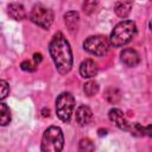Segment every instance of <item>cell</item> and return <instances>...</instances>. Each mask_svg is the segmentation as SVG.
Wrapping results in <instances>:
<instances>
[{"instance_id": "ac0fdd59", "label": "cell", "mask_w": 152, "mask_h": 152, "mask_svg": "<svg viewBox=\"0 0 152 152\" xmlns=\"http://www.w3.org/2000/svg\"><path fill=\"white\" fill-rule=\"evenodd\" d=\"M94 150H95V146L90 139L83 138L80 140V144H78V151L80 152H94Z\"/></svg>"}, {"instance_id": "7c38bea8", "label": "cell", "mask_w": 152, "mask_h": 152, "mask_svg": "<svg viewBox=\"0 0 152 152\" xmlns=\"http://www.w3.org/2000/svg\"><path fill=\"white\" fill-rule=\"evenodd\" d=\"M8 10V14L12 19L14 20H23L26 17V12H25V7L21 4L18 2H12L8 5L7 7Z\"/></svg>"}, {"instance_id": "2e32d148", "label": "cell", "mask_w": 152, "mask_h": 152, "mask_svg": "<svg viewBox=\"0 0 152 152\" xmlns=\"http://www.w3.org/2000/svg\"><path fill=\"white\" fill-rule=\"evenodd\" d=\"M10 121H11V112H10V108L6 106V103L1 102L0 103V122H1V126L8 125Z\"/></svg>"}, {"instance_id": "277c9868", "label": "cell", "mask_w": 152, "mask_h": 152, "mask_svg": "<svg viewBox=\"0 0 152 152\" xmlns=\"http://www.w3.org/2000/svg\"><path fill=\"white\" fill-rule=\"evenodd\" d=\"M28 18L32 23L38 25L44 30H49L53 23V12L52 10L38 4L34 5L28 14Z\"/></svg>"}, {"instance_id": "7402d4cb", "label": "cell", "mask_w": 152, "mask_h": 152, "mask_svg": "<svg viewBox=\"0 0 152 152\" xmlns=\"http://www.w3.org/2000/svg\"><path fill=\"white\" fill-rule=\"evenodd\" d=\"M42 59H43V56H42V53H34L33 55V63L36 64V65H38L40 62H42Z\"/></svg>"}, {"instance_id": "cb8c5ba5", "label": "cell", "mask_w": 152, "mask_h": 152, "mask_svg": "<svg viewBox=\"0 0 152 152\" xmlns=\"http://www.w3.org/2000/svg\"><path fill=\"white\" fill-rule=\"evenodd\" d=\"M148 27H150V30H151V31H152V20H151V21H150V24H148Z\"/></svg>"}, {"instance_id": "ffe728a7", "label": "cell", "mask_w": 152, "mask_h": 152, "mask_svg": "<svg viewBox=\"0 0 152 152\" xmlns=\"http://www.w3.org/2000/svg\"><path fill=\"white\" fill-rule=\"evenodd\" d=\"M20 68L25 71H34L36 70V64L32 63L31 61H24V62H21Z\"/></svg>"}, {"instance_id": "8992f818", "label": "cell", "mask_w": 152, "mask_h": 152, "mask_svg": "<svg viewBox=\"0 0 152 152\" xmlns=\"http://www.w3.org/2000/svg\"><path fill=\"white\" fill-rule=\"evenodd\" d=\"M109 39L102 34H95L88 37L83 42V48L86 51H88L91 55L95 56H104L109 50Z\"/></svg>"}, {"instance_id": "30bf717a", "label": "cell", "mask_w": 152, "mask_h": 152, "mask_svg": "<svg viewBox=\"0 0 152 152\" xmlns=\"http://www.w3.org/2000/svg\"><path fill=\"white\" fill-rule=\"evenodd\" d=\"M93 119V112L91 109L86 106V104H81L77 107L76 109V121L80 126H87Z\"/></svg>"}, {"instance_id": "5bb4252c", "label": "cell", "mask_w": 152, "mask_h": 152, "mask_svg": "<svg viewBox=\"0 0 152 152\" xmlns=\"http://www.w3.org/2000/svg\"><path fill=\"white\" fill-rule=\"evenodd\" d=\"M131 133L134 137H151L152 138V125L141 126L140 124H133L131 126Z\"/></svg>"}, {"instance_id": "ba28073f", "label": "cell", "mask_w": 152, "mask_h": 152, "mask_svg": "<svg viewBox=\"0 0 152 152\" xmlns=\"http://www.w3.org/2000/svg\"><path fill=\"white\" fill-rule=\"evenodd\" d=\"M120 59L126 66H135L140 62L139 53L133 49H125L120 53Z\"/></svg>"}, {"instance_id": "5b68a950", "label": "cell", "mask_w": 152, "mask_h": 152, "mask_svg": "<svg viewBox=\"0 0 152 152\" xmlns=\"http://www.w3.org/2000/svg\"><path fill=\"white\" fill-rule=\"evenodd\" d=\"M75 107V99L71 93L64 91L56 100V114L63 122H69Z\"/></svg>"}, {"instance_id": "44dd1931", "label": "cell", "mask_w": 152, "mask_h": 152, "mask_svg": "<svg viewBox=\"0 0 152 152\" xmlns=\"http://www.w3.org/2000/svg\"><path fill=\"white\" fill-rule=\"evenodd\" d=\"M96 4H97V2H95V1H87V2L83 5V11L87 12V13H90V12L95 8Z\"/></svg>"}, {"instance_id": "9a60e30c", "label": "cell", "mask_w": 152, "mask_h": 152, "mask_svg": "<svg viewBox=\"0 0 152 152\" xmlns=\"http://www.w3.org/2000/svg\"><path fill=\"white\" fill-rule=\"evenodd\" d=\"M104 97L110 103H118L121 99V93L119 91V89H116L114 87H110L104 91Z\"/></svg>"}, {"instance_id": "603a6c76", "label": "cell", "mask_w": 152, "mask_h": 152, "mask_svg": "<svg viewBox=\"0 0 152 152\" xmlns=\"http://www.w3.org/2000/svg\"><path fill=\"white\" fill-rule=\"evenodd\" d=\"M107 132H108L107 129L100 128V129H99V135H100V137H103V135H106V134H107Z\"/></svg>"}, {"instance_id": "6da1fadb", "label": "cell", "mask_w": 152, "mask_h": 152, "mask_svg": "<svg viewBox=\"0 0 152 152\" xmlns=\"http://www.w3.org/2000/svg\"><path fill=\"white\" fill-rule=\"evenodd\" d=\"M49 51L57 71L61 75L68 74L72 68V52L63 33L57 32L53 36L49 45Z\"/></svg>"}, {"instance_id": "4fadbf2b", "label": "cell", "mask_w": 152, "mask_h": 152, "mask_svg": "<svg viewBox=\"0 0 152 152\" xmlns=\"http://www.w3.org/2000/svg\"><path fill=\"white\" fill-rule=\"evenodd\" d=\"M133 2L132 1H118L114 5V11L120 18H127L131 13Z\"/></svg>"}, {"instance_id": "d6986e66", "label": "cell", "mask_w": 152, "mask_h": 152, "mask_svg": "<svg viewBox=\"0 0 152 152\" xmlns=\"http://www.w3.org/2000/svg\"><path fill=\"white\" fill-rule=\"evenodd\" d=\"M10 94V86L5 80L0 81V99L4 100L7 97V95Z\"/></svg>"}, {"instance_id": "3957f363", "label": "cell", "mask_w": 152, "mask_h": 152, "mask_svg": "<svg viewBox=\"0 0 152 152\" xmlns=\"http://www.w3.org/2000/svg\"><path fill=\"white\" fill-rule=\"evenodd\" d=\"M64 147V135L59 127L50 126L45 129L42 142L40 152H62Z\"/></svg>"}, {"instance_id": "7a4b0ae2", "label": "cell", "mask_w": 152, "mask_h": 152, "mask_svg": "<svg viewBox=\"0 0 152 152\" xmlns=\"http://www.w3.org/2000/svg\"><path fill=\"white\" fill-rule=\"evenodd\" d=\"M137 33V25L132 20H122L115 25L113 28L110 37H109V43L114 48H121L129 43L132 38Z\"/></svg>"}, {"instance_id": "9c48e42d", "label": "cell", "mask_w": 152, "mask_h": 152, "mask_svg": "<svg viewBox=\"0 0 152 152\" xmlns=\"http://www.w3.org/2000/svg\"><path fill=\"white\" fill-rule=\"evenodd\" d=\"M97 71H99L97 64L93 59H86L80 65V75L83 78H91L96 76Z\"/></svg>"}, {"instance_id": "e0dca14e", "label": "cell", "mask_w": 152, "mask_h": 152, "mask_svg": "<svg viewBox=\"0 0 152 152\" xmlns=\"http://www.w3.org/2000/svg\"><path fill=\"white\" fill-rule=\"evenodd\" d=\"M83 91L87 96H94L99 93V84L95 81H88L83 84Z\"/></svg>"}, {"instance_id": "52a82bcc", "label": "cell", "mask_w": 152, "mask_h": 152, "mask_svg": "<svg viewBox=\"0 0 152 152\" xmlns=\"http://www.w3.org/2000/svg\"><path fill=\"white\" fill-rule=\"evenodd\" d=\"M108 116H109V120L112 122H114L116 125V127H119L120 129L122 131H129L131 129V124L128 122V120L125 118L124 113L118 109V108H112L109 112H108Z\"/></svg>"}, {"instance_id": "8fae6325", "label": "cell", "mask_w": 152, "mask_h": 152, "mask_svg": "<svg viewBox=\"0 0 152 152\" xmlns=\"http://www.w3.org/2000/svg\"><path fill=\"white\" fill-rule=\"evenodd\" d=\"M64 23L68 27V30L74 33L77 31L80 26V14L76 11H69L64 14Z\"/></svg>"}]
</instances>
